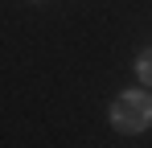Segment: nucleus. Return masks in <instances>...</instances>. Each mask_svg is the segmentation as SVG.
<instances>
[{
    "mask_svg": "<svg viewBox=\"0 0 152 148\" xmlns=\"http://www.w3.org/2000/svg\"><path fill=\"white\" fill-rule=\"evenodd\" d=\"M136 74H140V78L152 86V49H144V53L136 58Z\"/></svg>",
    "mask_w": 152,
    "mask_h": 148,
    "instance_id": "2",
    "label": "nucleus"
},
{
    "mask_svg": "<svg viewBox=\"0 0 152 148\" xmlns=\"http://www.w3.org/2000/svg\"><path fill=\"white\" fill-rule=\"evenodd\" d=\"M111 123L119 132H144L152 123V95L148 91H124L111 103Z\"/></svg>",
    "mask_w": 152,
    "mask_h": 148,
    "instance_id": "1",
    "label": "nucleus"
}]
</instances>
